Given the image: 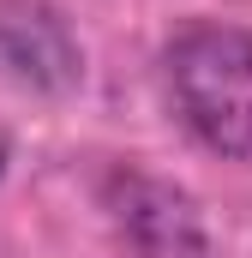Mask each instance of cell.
Returning <instances> with one entry per match:
<instances>
[{"label": "cell", "mask_w": 252, "mask_h": 258, "mask_svg": "<svg viewBox=\"0 0 252 258\" xmlns=\"http://www.w3.org/2000/svg\"><path fill=\"white\" fill-rule=\"evenodd\" d=\"M162 72L174 114L186 120L192 138L216 156L252 162V30L210 18L186 24L168 42Z\"/></svg>", "instance_id": "cell-1"}, {"label": "cell", "mask_w": 252, "mask_h": 258, "mask_svg": "<svg viewBox=\"0 0 252 258\" xmlns=\"http://www.w3.org/2000/svg\"><path fill=\"white\" fill-rule=\"evenodd\" d=\"M108 204H114V222L138 258H216V246H210V234L180 186L126 168L108 180Z\"/></svg>", "instance_id": "cell-2"}, {"label": "cell", "mask_w": 252, "mask_h": 258, "mask_svg": "<svg viewBox=\"0 0 252 258\" xmlns=\"http://www.w3.org/2000/svg\"><path fill=\"white\" fill-rule=\"evenodd\" d=\"M0 72L36 90H66L78 78V42L42 0H0Z\"/></svg>", "instance_id": "cell-3"}, {"label": "cell", "mask_w": 252, "mask_h": 258, "mask_svg": "<svg viewBox=\"0 0 252 258\" xmlns=\"http://www.w3.org/2000/svg\"><path fill=\"white\" fill-rule=\"evenodd\" d=\"M0 162H6V138H0Z\"/></svg>", "instance_id": "cell-4"}]
</instances>
